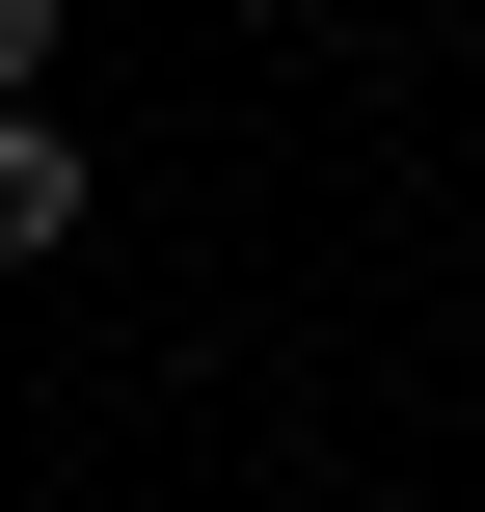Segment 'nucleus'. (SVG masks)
<instances>
[{
  "label": "nucleus",
  "mask_w": 485,
  "mask_h": 512,
  "mask_svg": "<svg viewBox=\"0 0 485 512\" xmlns=\"http://www.w3.org/2000/svg\"><path fill=\"white\" fill-rule=\"evenodd\" d=\"M54 243H81V135H54V108H0V270H54Z\"/></svg>",
  "instance_id": "1"
},
{
  "label": "nucleus",
  "mask_w": 485,
  "mask_h": 512,
  "mask_svg": "<svg viewBox=\"0 0 485 512\" xmlns=\"http://www.w3.org/2000/svg\"><path fill=\"white\" fill-rule=\"evenodd\" d=\"M27 81H54V0H0V108H27Z\"/></svg>",
  "instance_id": "2"
}]
</instances>
